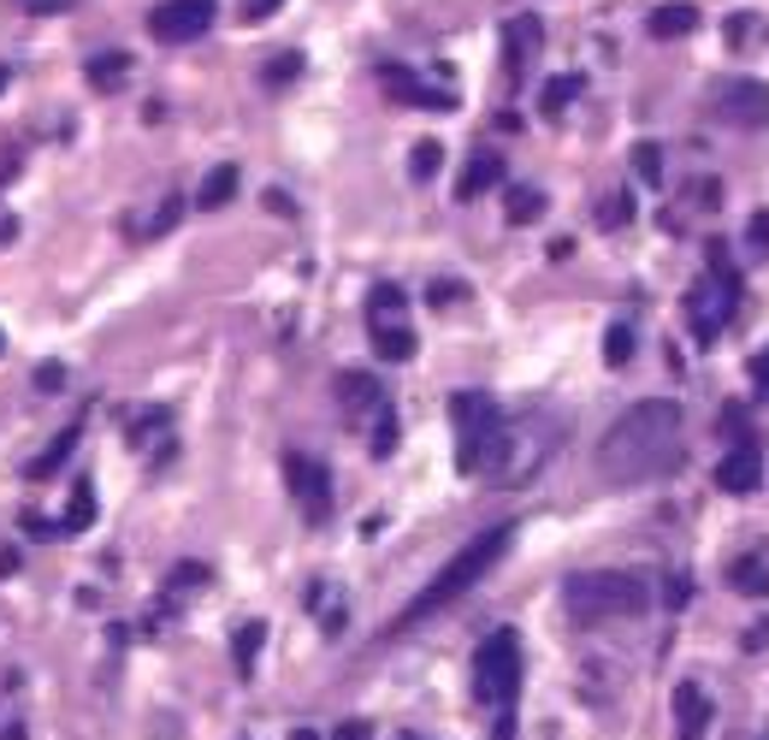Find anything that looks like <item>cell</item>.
I'll return each instance as SVG.
<instances>
[{
	"label": "cell",
	"instance_id": "60d3db41",
	"mask_svg": "<svg viewBox=\"0 0 769 740\" xmlns=\"http://www.w3.org/2000/svg\"><path fill=\"white\" fill-rule=\"evenodd\" d=\"M71 0H24V12H66Z\"/></svg>",
	"mask_w": 769,
	"mask_h": 740
},
{
	"label": "cell",
	"instance_id": "52a82bcc",
	"mask_svg": "<svg viewBox=\"0 0 769 740\" xmlns=\"http://www.w3.org/2000/svg\"><path fill=\"white\" fill-rule=\"evenodd\" d=\"M734 309H739V290H722L716 279H692L687 285V297H680V314H687V332L699 344H716L722 338V326L734 321Z\"/></svg>",
	"mask_w": 769,
	"mask_h": 740
},
{
	"label": "cell",
	"instance_id": "7c38bea8",
	"mask_svg": "<svg viewBox=\"0 0 769 740\" xmlns=\"http://www.w3.org/2000/svg\"><path fill=\"white\" fill-rule=\"evenodd\" d=\"M764 481V451H758V439H739L729 456L716 462V486L729 492V498H746V492H758Z\"/></svg>",
	"mask_w": 769,
	"mask_h": 740
},
{
	"label": "cell",
	"instance_id": "cb8c5ba5",
	"mask_svg": "<svg viewBox=\"0 0 769 740\" xmlns=\"http://www.w3.org/2000/svg\"><path fill=\"white\" fill-rule=\"evenodd\" d=\"M628 220H633V196L628 190H609L598 208H592V226H598V231H621Z\"/></svg>",
	"mask_w": 769,
	"mask_h": 740
},
{
	"label": "cell",
	"instance_id": "8992f818",
	"mask_svg": "<svg viewBox=\"0 0 769 740\" xmlns=\"http://www.w3.org/2000/svg\"><path fill=\"white\" fill-rule=\"evenodd\" d=\"M368 332L380 361H409L415 356V326H409V297L397 285H373L368 297Z\"/></svg>",
	"mask_w": 769,
	"mask_h": 740
},
{
	"label": "cell",
	"instance_id": "f1b7e54d",
	"mask_svg": "<svg viewBox=\"0 0 769 740\" xmlns=\"http://www.w3.org/2000/svg\"><path fill=\"white\" fill-rule=\"evenodd\" d=\"M391 451H397V409L385 403V409L373 415V456H391Z\"/></svg>",
	"mask_w": 769,
	"mask_h": 740
},
{
	"label": "cell",
	"instance_id": "603a6c76",
	"mask_svg": "<svg viewBox=\"0 0 769 740\" xmlns=\"http://www.w3.org/2000/svg\"><path fill=\"white\" fill-rule=\"evenodd\" d=\"M503 213H510V226H533V220H545V190L521 184V190H510V201H503Z\"/></svg>",
	"mask_w": 769,
	"mask_h": 740
},
{
	"label": "cell",
	"instance_id": "9a60e30c",
	"mask_svg": "<svg viewBox=\"0 0 769 740\" xmlns=\"http://www.w3.org/2000/svg\"><path fill=\"white\" fill-rule=\"evenodd\" d=\"M645 31H651V42H680V36L699 31V7H692V0H663L645 19Z\"/></svg>",
	"mask_w": 769,
	"mask_h": 740
},
{
	"label": "cell",
	"instance_id": "83f0119b",
	"mask_svg": "<svg viewBox=\"0 0 769 740\" xmlns=\"http://www.w3.org/2000/svg\"><path fill=\"white\" fill-rule=\"evenodd\" d=\"M439 166H444V142H432V137H427V142H415V154H409V172H415V178L427 184Z\"/></svg>",
	"mask_w": 769,
	"mask_h": 740
},
{
	"label": "cell",
	"instance_id": "ba28073f",
	"mask_svg": "<svg viewBox=\"0 0 769 740\" xmlns=\"http://www.w3.org/2000/svg\"><path fill=\"white\" fill-rule=\"evenodd\" d=\"M284 486H290V498H296V510L321 528V521L331 516V469L321 456H308V451H284Z\"/></svg>",
	"mask_w": 769,
	"mask_h": 740
},
{
	"label": "cell",
	"instance_id": "4dcf8cb0",
	"mask_svg": "<svg viewBox=\"0 0 769 740\" xmlns=\"http://www.w3.org/2000/svg\"><path fill=\"white\" fill-rule=\"evenodd\" d=\"M178 220H184V196H166V201H161V213L142 226V238H166V231L178 226Z\"/></svg>",
	"mask_w": 769,
	"mask_h": 740
},
{
	"label": "cell",
	"instance_id": "277c9868",
	"mask_svg": "<svg viewBox=\"0 0 769 740\" xmlns=\"http://www.w3.org/2000/svg\"><path fill=\"white\" fill-rule=\"evenodd\" d=\"M450 427H456V469L486 474L491 451H498V432H503L498 397H486V391H456V397H450Z\"/></svg>",
	"mask_w": 769,
	"mask_h": 740
},
{
	"label": "cell",
	"instance_id": "1f68e13d",
	"mask_svg": "<svg viewBox=\"0 0 769 740\" xmlns=\"http://www.w3.org/2000/svg\"><path fill=\"white\" fill-rule=\"evenodd\" d=\"M746 243H751V255H764V261H769V208H758V213H751Z\"/></svg>",
	"mask_w": 769,
	"mask_h": 740
},
{
	"label": "cell",
	"instance_id": "f35d334b",
	"mask_svg": "<svg viewBox=\"0 0 769 740\" xmlns=\"http://www.w3.org/2000/svg\"><path fill=\"white\" fill-rule=\"evenodd\" d=\"M60 380H66L60 368H36V385H42V391H60Z\"/></svg>",
	"mask_w": 769,
	"mask_h": 740
},
{
	"label": "cell",
	"instance_id": "9c48e42d",
	"mask_svg": "<svg viewBox=\"0 0 769 740\" xmlns=\"http://www.w3.org/2000/svg\"><path fill=\"white\" fill-rule=\"evenodd\" d=\"M213 12H220V0H161L149 12V36L166 42V48H184V42L213 31Z\"/></svg>",
	"mask_w": 769,
	"mask_h": 740
},
{
	"label": "cell",
	"instance_id": "e575fe53",
	"mask_svg": "<svg viewBox=\"0 0 769 740\" xmlns=\"http://www.w3.org/2000/svg\"><path fill=\"white\" fill-rule=\"evenodd\" d=\"M331 740H373V729L361 717H350V722H338V729H331Z\"/></svg>",
	"mask_w": 769,
	"mask_h": 740
},
{
	"label": "cell",
	"instance_id": "5b68a950",
	"mask_svg": "<svg viewBox=\"0 0 769 740\" xmlns=\"http://www.w3.org/2000/svg\"><path fill=\"white\" fill-rule=\"evenodd\" d=\"M521 693V640L515 628H498L474 646V699L491 710H510Z\"/></svg>",
	"mask_w": 769,
	"mask_h": 740
},
{
	"label": "cell",
	"instance_id": "b9f144b4",
	"mask_svg": "<svg viewBox=\"0 0 769 740\" xmlns=\"http://www.w3.org/2000/svg\"><path fill=\"white\" fill-rule=\"evenodd\" d=\"M296 740H321V735H314V729H302V735H296Z\"/></svg>",
	"mask_w": 769,
	"mask_h": 740
},
{
	"label": "cell",
	"instance_id": "d4e9b609",
	"mask_svg": "<svg viewBox=\"0 0 769 740\" xmlns=\"http://www.w3.org/2000/svg\"><path fill=\"white\" fill-rule=\"evenodd\" d=\"M260 640H267V628H260V622H243V628H237V640H231V658H237V675H255Z\"/></svg>",
	"mask_w": 769,
	"mask_h": 740
},
{
	"label": "cell",
	"instance_id": "4316f807",
	"mask_svg": "<svg viewBox=\"0 0 769 740\" xmlns=\"http://www.w3.org/2000/svg\"><path fill=\"white\" fill-rule=\"evenodd\" d=\"M604 361H609V368H628V361H633V326L628 321H616L604 332Z\"/></svg>",
	"mask_w": 769,
	"mask_h": 740
},
{
	"label": "cell",
	"instance_id": "5bb4252c",
	"mask_svg": "<svg viewBox=\"0 0 769 740\" xmlns=\"http://www.w3.org/2000/svg\"><path fill=\"white\" fill-rule=\"evenodd\" d=\"M710 693L699 687V681H680L675 687V740H704L710 735Z\"/></svg>",
	"mask_w": 769,
	"mask_h": 740
},
{
	"label": "cell",
	"instance_id": "484cf974",
	"mask_svg": "<svg viewBox=\"0 0 769 740\" xmlns=\"http://www.w3.org/2000/svg\"><path fill=\"white\" fill-rule=\"evenodd\" d=\"M83 528H95V486H78V492H71L66 521H60V533H83Z\"/></svg>",
	"mask_w": 769,
	"mask_h": 740
},
{
	"label": "cell",
	"instance_id": "836d02e7",
	"mask_svg": "<svg viewBox=\"0 0 769 740\" xmlns=\"http://www.w3.org/2000/svg\"><path fill=\"white\" fill-rule=\"evenodd\" d=\"M663 599H669V611H680V604L692 599V580L687 575H669V592H663Z\"/></svg>",
	"mask_w": 769,
	"mask_h": 740
},
{
	"label": "cell",
	"instance_id": "74e56055",
	"mask_svg": "<svg viewBox=\"0 0 769 740\" xmlns=\"http://www.w3.org/2000/svg\"><path fill=\"white\" fill-rule=\"evenodd\" d=\"M699 208H722V184H716V178L699 184Z\"/></svg>",
	"mask_w": 769,
	"mask_h": 740
},
{
	"label": "cell",
	"instance_id": "f546056e",
	"mask_svg": "<svg viewBox=\"0 0 769 740\" xmlns=\"http://www.w3.org/2000/svg\"><path fill=\"white\" fill-rule=\"evenodd\" d=\"M633 172H640L651 190L663 184V154H657V142H640V149H633Z\"/></svg>",
	"mask_w": 769,
	"mask_h": 740
},
{
	"label": "cell",
	"instance_id": "7a4b0ae2",
	"mask_svg": "<svg viewBox=\"0 0 769 740\" xmlns=\"http://www.w3.org/2000/svg\"><path fill=\"white\" fill-rule=\"evenodd\" d=\"M510 545H515V521H498V528H486V533H474L468 545L456 551V557L444 563L439 575L427 580V587L415 592L409 604H403V616L391 622V634H403V628H415V622H427V616H439V611H450V604L462 599V592H474L480 580L498 569L503 557H510Z\"/></svg>",
	"mask_w": 769,
	"mask_h": 740
},
{
	"label": "cell",
	"instance_id": "d590c367",
	"mask_svg": "<svg viewBox=\"0 0 769 740\" xmlns=\"http://www.w3.org/2000/svg\"><path fill=\"white\" fill-rule=\"evenodd\" d=\"M751 385H758L764 397H769V350H758V356H751Z\"/></svg>",
	"mask_w": 769,
	"mask_h": 740
},
{
	"label": "cell",
	"instance_id": "ab89813d",
	"mask_svg": "<svg viewBox=\"0 0 769 740\" xmlns=\"http://www.w3.org/2000/svg\"><path fill=\"white\" fill-rule=\"evenodd\" d=\"M272 12H279V0H249V19H255V24L272 19Z\"/></svg>",
	"mask_w": 769,
	"mask_h": 740
},
{
	"label": "cell",
	"instance_id": "8d00e7d4",
	"mask_svg": "<svg viewBox=\"0 0 769 740\" xmlns=\"http://www.w3.org/2000/svg\"><path fill=\"white\" fill-rule=\"evenodd\" d=\"M456 297H462V285H456V279H439V285H432V302H439V309H450Z\"/></svg>",
	"mask_w": 769,
	"mask_h": 740
},
{
	"label": "cell",
	"instance_id": "2e32d148",
	"mask_svg": "<svg viewBox=\"0 0 769 740\" xmlns=\"http://www.w3.org/2000/svg\"><path fill=\"white\" fill-rule=\"evenodd\" d=\"M498 184H503V154H498V149H480L468 166H462V178H456V201H474V196L498 190Z\"/></svg>",
	"mask_w": 769,
	"mask_h": 740
},
{
	"label": "cell",
	"instance_id": "8fae6325",
	"mask_svg": "<svg viewBox=\"0 0 769 740\" xmlns=\"http://www.w3.org/2000/svg\"><path fill=\"white\" fill-rule=\"evenodd\" d=\"M380 90L391 101H403V107H432V113H450L456 107V95L450 90H432V83H420L409 66H380Z\"/></svg>",
	"mask_w": 769,
	"mask_h": 740
},
{
	"label": "cell",
	"instance_id": "d6a6232c",
	"mask_svg": "<svg viewBox=\"0 0 769 740\" xmlns=\"http://www.w3.org/2000/svg\"><path fill=\"white\" fill-rule=\"evenodd\" d=\"M302 71V54H279V60H272L267 71H260V83H290Z\"/></svg>",
	"mask_w": 769,
	"mask_h": 740
},
{
	"label": "cell",
	"instance_id": "6da1fadb",
	"mask_svg": "<svg viewBox=\"0 0 769 740\" xmlns=\"http://www.w3.org/2000/svg\"><path fill=\"white\" fill-rule=\"evenodd\" d=\"M680 403L669 397H645L633 409L616 415V427L598 439V474L616 486H633V481H657L680 462Z\"/></svg>",
	"mask_w": 769,
	"mask_h": 740
},
{
	"label": "cell",
	"instance_id": "ee69618b",
	"mask_svg": "<svg viewBox=\"0 0 769 740\" xmlns=\"http://www.w3.org/2000/svg\"><path fill=\"white\" fill-rule=\"evenodd\" d=\"M0 344H7V338H0Z\"/></svg>",
	"mask_w": 769,
	"mask_h": 740
},
{
	"label": "cell",
	"instance_id": "7402d4cb",
	"mask_svg": "<svg viewBox=\"0 0 769 740\" xmlns=\"http://www.w3.org/2000/svg\"><path fill=\"white\" fill-rule=\"evenodd\" d=\"M125 78H130V54H125V48L95 54V60H90V83H95V90H119Z\"/></svg>",
	"mask_w": 769,
	"mask_h": 740
},
{
	"label": "cell",
	"instance_id": "d6986e66",
	"mask_svg": "<svg viewBox=\"0 0 769 740\" xmlns=\"http://www.w3.org/2000/svg\"><path fill=\"white\" fill-rule=\"evenodd\" d=\"M729 587L746 599H769V563L764 557H734L729 563Z\"/></svg>",
	"mask_w": 769,
	"mask_h": 740
},
{
	"label": "cell",
	"instance_id": "4fadbf2b",
	"mask_svg": "<svg viewBox=\"0 0 769 740\" xmlns=\"http://www.w3.org/2000/svg\"><path fill=\"white\" fill-rule=\"evenodd\" d=\"M539 48H545V24L533 19V12L503 24V66H510V78H527V66H533Z\"/></svg>",
	"mask_w": 769,
	"mask_h": 740
},
{
	"label": "cell",
	"instance_id": "e0dca14e",
	"mask_svg": "<svg viewBox=\"0 0 769 740\" xmlns=\"http://www.w3.org/2000/svg\"><path fill=\"white\" fill-rule=\"evenodd\" d=\"M338 397H343L350 415H380L385 409V391H380L373 373H338Z\"/></svg>",
	"mask_w": 769,
	"mask_h": 740
},
{
	"label": "cell",
	"instance_id": "44dd1931",
	"mask_svg": "<svg viewBox=\"0 0 769 740\" xmlns=\"http://www.w3.org/2000/svg\"><path fill=\"white\" fill-rule=\"evenodd\" d=\"M580 90H586V78H580V71H562V78H550L545 90H539V113H545V119H557V113L569 107Z\"/></svg>",
	"mask_w": 769,
	"mask_h": 740
},
{
	"label": "cell",
	"instance_id": "3957f363",
	"mask_svg": "<svg viewBox=\"0 0 769 740\" xmlns=\"http://www.w3.org/2000/svg\"><path fill=\"white\" fill-rule=\"evenodd\" d=\"M562 604H569L574 622H616L645 611V580L621 575V569H592V575H569L562 587Z\"/></svg>",
	"mask_w": 769,
	"mask_h": 740
},
{
	"label": "cell",
	"instance_id": "ffe728a7",
	"mask_svg": "<svg viewBox=\"0 0 769 740\" xmlns=\"http://www.w3.org/2000/svg\"><path fill=\"white\" fill-rule=\"evenodd\" d=\"M231 196H237V166L225 161V166H213L208 178H201V190H196V208H208V213H213V208H225Z\"/></svg>",
	"mask_w": 769,
	"mask_h": 740
},
{
	"label": "cell",
	"instance_id": "7bdbcfd3",
	"mask_svg": "<svg viewBox=\"0 0 769 740\" xmlns=\"http://www.w3.org/2000/svg\"><path fill=\"white\" fill-rule=\"evenodd\" d=\"M7 78H12V71H7V66H0V90H7Z\"/></svg>",
	"mask_w": 769,
	"mask_h": 740
},
{
	"label": "cell",
	"instance_id": "ac0fdd59",
	"mask_svg": "<svg viewBox=\"0 0 769 740\" xmlns=\"http://www.w3.org/2000/svg\"><path fill=\"white\" fill-rule=\"evenodd\" d=\"M78 439H83V420H71L60 439H54L48 451H42V456L31 462V469H24V481H54V474H60L66 462H71V451H78Z\"/></svg>",
	"mask_w": 769,
	"mask_h": 740
},
{
	"label": "cell",
	"instance_id": "30bf717a",
	"mask_svg": "<svg viewBox=\"0 0 769 740\" xmlns=\"http://www.w3.org/2000/svg\"><path fill=\"white\" fill-rule=\"evenodd\" d=\"M716 119L729 130H769V83L764 78L716 83Z\"/></svg>",
	"mask_w": 769,
	"mask_h": 740
}]
</instances>
